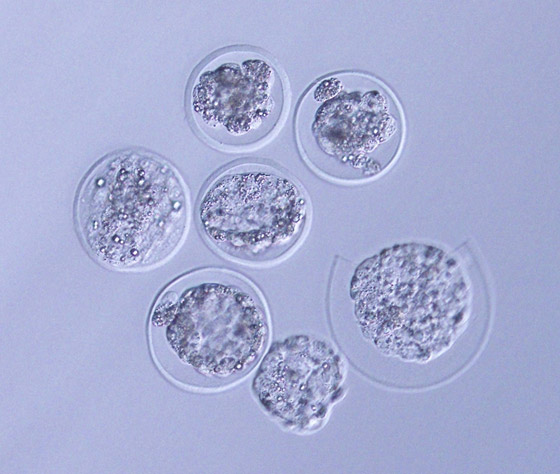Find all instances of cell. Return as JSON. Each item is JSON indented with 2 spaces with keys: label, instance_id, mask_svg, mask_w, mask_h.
I'll list each match as a JSON object with an SVG mask.
<instances>
[{
  "label": "cell",
  "instance_id": "1",
  "mask_svg": "<svg viewBox=\"0 0 560 474\" xmlns=\"http://www.w3.org/2000/svg\"><path fill=\"white\" fill-rule=\"evenodd\" d=\"M270 322L255 286L222 268H202L170 282L148 319L159 370L175 384L215 391L242 380L260 360Z\"/></svg>",
  "mask_w": 560,
  "mask_h": 474
},
{
  "label": "cell",
  "instance_id": "2",
  "mask_svg": "<svg viewBox=\"0 0 560 474\" xmlns=\"http://www.w3.org/2000/svg\"><path fill=\"white\" fill-rule=\"evenodd\" d=\"M79 235L101 265L135 271L158 266L181 245L189 199L176 169L141 151L113 154L81 185L76 205Z\"/></svg>",
  "mask_w": 560,
  "mask_h": 474
},
{
  "label": "cell",
  "instance_id": "3",
  "mask_svg": "<svg viewBox=\"0 0 560 474\" xmlns=\"http://www.w3.org/2000/svg\"><path fill=\"white\" fill-rule=\"evenodd\" d=\"M429 247L397 246L365 260L349 287L361 337L386 357H417L452 341L467 311L460 270Z\"/></svg>",
  "mask_w": 560,
  "mask_h": 474
},
{
  "label": "cell",
  "instance_id": "4",
  "mask_svg": "<svg viewBox=\"0 0 560 474\" xmlns=\"http://www.w3.org/2000/svg\"><path fill=\"white\" fill-rule=\"evenodd\" d=\"M299 150L321 176L358 183L386 172L404 140L397 100L377 79L340 72L315 81L302 97L295 119Z\"/></svg>",
  "mask_w": 560,
  "mask_h": 474
},
{
  "label": "cell",
  "instance_id": "5",
  "mask_svg": "<svg viewBox=\"0 0 560 474\" xmlns=\"http://www.w3.org/2000/svg\"><path fill=\"white\" fill-rule=\"evenodd\" d=\"M197 218L207 243L234 262L263 266L290 254L310 219L309 201L290 175L247 162L218 173L204 189Z\"/></svg>",
  "mask_w": 560,
  "mask_h": 474
},
{
  "label": "cell",
  "instance_id": "6",
  "mask_svg": "<svg viewBox=\"0 0 560 474\" xmlns=\"http://www.w3.org/2000/svg\"><path fill=\"white\" fill-rule=\"evenodd\" d=\"M287 89L276 64L249 48H232L196 72L188 107L194 127L211 146L247 151L268 141L280 127Z\"/></svg>",
  "mask_w": 560,
  "mask_h": 474
},
{
  "label": "cell",
  "instance_id": "7",
  "mask_svg": "<svg viewBox=\"0 0 560 474\" xmlns=\"http://www.w3.org/2000/svg\"><path fill=\"white\" fill-rule=\"evenodd\" d=\"M342 360L317 337L291 336L276 342L253 380V393L263 410L283 428L310 433L325 421L341 393Z\"/></svg>",
  "mask_w": 560,
  "mask_h": 474
}]
</instances>
